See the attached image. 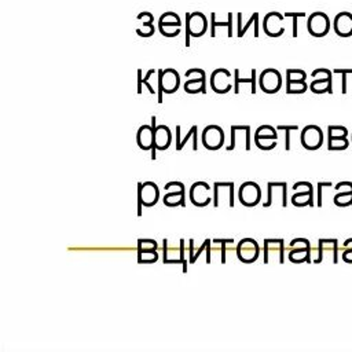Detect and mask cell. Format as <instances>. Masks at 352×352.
I'll list each match as a JSON object with an SVG mask.
<instances>
[{"label": "cell", "mask_w": 352, "mask_h": 352, "mask_svg": "<svg viewBox=\"0 0 352 352\" xmlns=\"http://www.w3.org/2000/svg\"><path fill=\"white\" fill-rule=\"evenodd\" d=\"M186 242L181 238L178 242H172L167 238L162 241V261L164 264H182L183 273H187V259H186Z\"/></svg>", "instance_id": "cell-1"}, {"label": "cell", "mask_w": 352, "mask_h": 352, "mask_svg": "<svg viewBox=\"0 0 352 352\" xmlns=\"http://www.w3.org/2000/svg\"><path fill=\"white\" fill-rule=\"evenodd\" d=\"M158 94L157 102L162 103V94H173L181 87V74L175 69H158Z\"/></svg>", "instance_id": "cell-2"}, {"label": "cell", "mask_w": 352, "mask_h": 352, "mask_svg": "<svg viewBox=\"0 0 352 352\" xmlns=\"http://www.w3.org/2000/svg\"><path fill=\"white\" fill-rule=\"evenodd\" d=\"M160 199V189L154 182L138 183V216H142V207H154Z\"/></svg>", "instance_id": "cell-3"}, {"label": "cell", "mask_w": 352, "mask_h": 352, "mask_svg": "<svg viewBox=\"0 0 352 352\" xmlns=\"http://www.w3.org/2000/svg\"><path fill=\"white\" fill-rule=\"evenodd\" d=\"M338 242L337 240H319L318 241V248L314 249L312 248V252H311V259H312V263L319 264L322 263L324 260H326V256H330L332 257V263L337 264L338 263Z\"/></svg>", "instance_id": "cell-4"}, {"label": "cell", "mask_w": 352, "mask_h": 352, "mask_svg": "<svg viewBox=\"0 0 352 352\" xmlns=\"http://www.w3.org/2000/svg\"><path fill=\"white\" fill-rule=\"evenodd\" d=\"M213 207L219 208L227 205L234 207V183L232 182H216L213 185Z\"/></svg>", "instance_id": "cell-5"}, {"label": "cell", "mask_w": 352, "mask_h": 352, "mask_svg": "<svg viewBox=\"0 0 352 352\" xmlns=\"http://www.w3.org/2000/svg\"><path fill=\"white\" fill-rule=\"evenodd\" d=\"M279 202L282 208L287 205V185L285 182H269L267 185V201L264 202V208H270Z\"/></svg>", "instance_id": "cell-6"}, {"label": "cell", "mask_w": 352, "mask_h": 352, "mask_svg": "<svg viewBox=\"0 0 352 352\" xmlns=\"http://www.w3.org/2000/svg\"><path fill=\"white\" fill-rule=\"evenodd\" d=\"M167 194L164 195L162 202L167 207H186V189L181 182H169L165 185Z\"/></svg>", "instance_id": "cell-7"}, {"label": "cell", "mask_w": 352, "mask_h": 352, "mask_svg": "<svg viewBox=\"0 0 352 352\" xmlns=\"http://www.w3.org/2000/svg\"><path fill=\"white\" fill-rule=\"evenodd\" d=\"M237 257L245 264H252L259 259L260 246L253 238H244L237 244Z\"/></svg>", "instance_id": "cell-8"}, {"label": "cell", "mask_w": 352, "mask_h": 352, "mask_svg": "<svg viewBox=\"0 0 352 352\" xmlns=\"http://www.w3.org/2000/svg\"><path fill=\"white\" fill-rule=\"evenodd\" d=\"M259 87L266 94H277L282 87V76L274 68L264 69L259 77Z\"/></svg>", "instance_id": "cell-9"}, {"label": "cell", "mask_w": 352, "mask_h": 352, "mask_svg": "<svg viewBox=\"0 0 352 352\" xmlns=\"http://www.w3.org/2000/svg\"><path fill=\"white\" fill-rule=\"evenodd\" d=\"M264 263H271V260L278 261L279 264L285 263V255H286V246L283 240H264Z\"/></svg>", "instance_id": "cell-10"}, {"label": "cell", "mask_w": 352, "mask_h": 352, "mask_svg": "<svg viewBox=\"0 0 352 352\" xmlns=\"http://www.w3.org/2000/svg\"><path fill=\"white\" fill-rule=\"evenodd\" d=\"M208 31V18L202 13H186V33L191 37L204 36Z\"/></svg>", "instance_id": "cell-11"}, {"label": "cell", "mask_w": 352, "mask_h": 352, "mask_svg": "<svg viewBox=\"0 0 352 352\" xmlns=\"http://www.w3.org/2000/svg\"><path fill=\"white\" fill-rule=\"evenodd\" d=\"M181 17L173 11L164 13L158 19V29L164 37H176L181 33Z\"/></svg>", "instance_id": "cell-12"}, {"label": "cell", "mask_w": 352, "mask_h": 352, "mask_svg": "<svg viewBox=\"0 0 352 352\" xmlns=\"http://www.w3.org/2000/svg\"><path fill=\"white\" fill-rule=\"evenodd\" d=\"M211 186L207 182H195L190 187V201L191 204L198 207V208H204L211 202H213V197L211 194Z\"/></svg>", "instance_id": "cell-13"}, {"label": "cell", "mask_w": 352, "mask_h": 352, "mask_svg": "<svg viewBox=\"0 0 352 352\" xmlns=\"http://www.w3.org/2000/svg\"><path fill=\"white\" fill-rule=\"evenodd\" d=\"M307 29L311 36L314 37H324L326 36L330 31V19L328 15L322 11H316L308 17L307 22Z\"/></svg>", "instance_id": "cell-14"}, {"label": "cell", "mask_w": 352, "mask_h": 352, "mask_svg": "<svg viewBox=\"0 0 352 352\" xmlns=\"http://www.w3.org/2000/svg\"><path fill=\"white\" fill-rule=\"evenodd\" d=\"M209 84L216 94H227L234 88V84L231 81V73L224 68L213 70L211 79H209Z\"/></svg>", "instance_id": "cell-15"}, {"label": "cell", "mask_w": 352, "mask_h": 352, "mask_svg": "<svg viewBox=\"0 0 352 352\" xmlns=\"http://www.w3.org/2000/svg\"><path fill=\"white\" fill-rule=\"evenodd\" d=\"M238 199L245 207H256L261 199V189L255 182L242 183L238 190Z\"/></svg>", "instance_id": "cell-16"}, {"label": "cell", "mask_w": 352, "mask_h": 352, "mask_svg": "<svg viewBox=\"0 0 352 352\" xmlns=\"http://www.w3.org/2000/svg\"><path fill=\"white\" fill-rule=\"evenodd\" d=\"M301 144L307 150H318L324 144V132L318 125H307L303 130Z\"/></svg>", "instance_id": "cell-17"}, {"label": "cell", "mask_w": 352, "mask_h": 352, "mask_svg": "<svg viewBox=\"0 0 352 352\" xmlns=\"http://www.w3.org/2000/svg\"><path fill=\"white\" fill-rule=\"evenodd\" d=\"M293 190L297 191L292 197V204L295 207H314V189L310 182H299L293 186Z\"/></svg>", "instance_id": "cell-18"}, {"label": "cell", "mask_w": 352, "mask_h": 352, "mask_svg": "<svg viewBox=\"0 0 352 352\" xmlns=\"http://www.w3.org/2000/svg\"><path fill=\"white\" fill-rule=\"evenodd\" d=\"M224 143V132L219 125H208L202 131V144L208 150H218Z\"/></svg>", "instance_id": "cell-19"}, {"label": "cell", "mask_w": 352, "mask_h": 352, "mask_svg": "<svg viewBox=\"0 0 352 352\" xmlns=\"http://www.w3.org/2000/svg\"><path fill=\"white\" fill-rule=\"evenodd\" d=\"M285 18V15H282L278 11H271L269 14L264 15L263 21V31L264 33L269 37H279L282 36L283 32H285V28H283L282 21Z\"/></svg>", "instance_id": "cell-20"}, {"label": "cell", "mask_w": 352, "mask_h": 352, "mask_svg": "<svg viewBox=\"0 0 352 352\" xmlns=\"http://www.w3.org/2000/svg\"><path fill=\"white\" fill-rule=\"evenodd\" d=\"M231 140H230V144L227 146L228 152L234 150L237 146V140L238 138L245 142V149L249 152L250 148H252V142H250V127L249 125H231Z\"/></svg>", "instance_id": "cell-21"}, {"label": "cell", "mask_w": 352, "mask_h": 352, "mask_svg": "<svg viewBox=\"0 0 352 352\" xmlns=\"http://www.w3.org/2000/svg\"><path fill=\"white\" fill-rule=\"evenodd\" d=\"M333 28L336 35L340 37L352 36V14L348 11H341L336 15L333 22Z\"/></svg>", "instance_id": "cell-22"}, {"label": "cell", "mask_w": 352, "mask_h": 352, "mask_svg": "<svg viewBox=\"0 0 352 352\" xmlns=\"http://www.w3.org/2000/svg\"><path fill=\"white\" fill-rule=\"evenodd\" d=\"M172 134L167 125L160 124L154 130V148L157 150H167L171 146Z\"/></svg>", "instance_id": "cell-23"}, {"label": "cell", "mask_w": 352, "mask_h": 352, "mask_svg": "<svg viewBox=\"0 0 352 352\" xmlns=\"http://www.w3.org/2000/svg\"><path fill=\"white\" fill-rule=\"evenodd\" d=\"M138 146L142 150H152L154 148V128L152 125H140L136 135Z\"/></svg>", "instance_id": "cell-24"}, {"label": "cell", "mask_w": 352, "mask_h": 352, "mask_svg": "<svg viewBox=\"0 0 352 352\" xmlns=\"http://www.w3.org/2000/svg\"><path fill=\"white\" fill-rule=\"evenodd\" d=\"M340 187H345V190L340 191L338 194L334 195V204L337 207H352V183L351 182H340L338 185H336V190H338Z\"/></svg>", "instance_id": "cell-25"}, {"label": "cell", "mask_w": 352, "mask_h": 352, "mask_svg": "<svg viewBox=\"0 0 352 352\" xmlns=\"http://www.w3.org/2000/svg\"><path fill=\"white\" fill-rule=\"evenodd\" d=\"M136 18H138V21H139V19H143V29H136L138 36L140 37L153 36L154 32H156L153 14H152V13H149V11H143V13H139Z\"/></svg>", "instance_id": "cell-26"}, {"label": "cell", "mask_w": 352, "mask_h": 352, "mask_svg": "<svg viewBox=\"0 0 352 352\" xmlns=\"http://www.w3.org/2000/svg\"><path fill=\"white\" fill-rule=\"evenodd\" d=\"M250 74H252L250 79H241V77H240V70H234V93L240 94L241 93L242 85L250 84V94L255 95L256 91H257V90H256V80H257V77H256V69H252Z\"/></svg>", "instance_id": "cell-27"}, {"label": "cell", "mask_w": 352, "mask_h": 352, "mask_svg": "<svg viewBox=\"0 0 352 352\" xmlns=\"http://www.w3.org/2000/svg\"><path fill=\"white\" fill-rule=\"evenodd\" d=\"M311 252H312V246L308 248H297V249H290L287 252V257L292 263H312L311 259Z\"/></svg>", "instance_id": "cell-28"}, {"label": "cell", "mask_w": 352, "mask_h": 352, "mask_svg": "<svg viewBox=\"0 0 352 352\" xmlns=\"http://www.w3.org/2000/svg\"><path fill=\"white\" fill-rule=\"evenodd\" d=\"M185 91L187 94H205L207 93V77H191L187 79V81L183 85Z\"/></svg>", "instance_id": "cell-29"}, {"label": "cell", "mask_w": 352, "mask_h": 352, "mask_svg": "<svg viewBox=\"0 0 352 352\" xmlns=\"http://www.w3.org/2000/svg\"><path fill=\"white\" fill-rule=\"evenodd\" d=\"M212 244V240H209V238H207L202 244L199 246L195 245L194 240H190L189 241V263L190 264H194L197 260H198V257L204 252H207V249H208V246Z\"/></svg>", "instance_id": "cell-30"}, {"label": "cell", "mask_w": 352, "mask_h": 352, "mask_svg": "<svg viewBox=\"0 0 352 352\" xmlns=\"http://www.w3.org/2000/svg\"><path fill=\"white\" fill-rule=\"evenodd\" d=\"M211 37H215L216 36V28H222V26H226L227 28V36L231 39L232 37V14L231 13H228L227 14V21H224V22H222V21H216V13H212L211 14Z\"/></svg>", "instance_id": "cell-31"}, {"label": "cell", "mask_w": 352, "mask_h": 352, "mask_svg": "<svg viewBox=\"0 0 352 352\" xmlns=\"http://www.w3.org/2000/svg\"><path fill=\"white\" fill-rule=\"evenodd\" d=\"M190 139H193V150L197 152L198 150V128H197V125L191 127L190 131L187 132V135H186L183 139L176 138V150H182V149L185 148V144Z\"/></svg>", "instance_id": "cell-32"}, {"label": "cell", "mask_w": 352, "mask_h": 352, "mask_svg": "<svg viewBox=\"0 0 352 352\" xmlns=\"http://www.w3.org/2000/svg\"><path fill=\"white\" fill-rule=\"evenodd\" d=\"M310 90L314 94H332L333 90H332V81L330 80H319L314 79V81L310 84Z\"/></svg>", "instance_id": "cell-33"}, {"label": "cell", "mask_w": 352, "mask_h": 352, "mask_svg": "<svg viewBox=\"0 0 352 352\" xmlns=\"http://www.w3.org/2000/svg\"><path fill=\"white\" fill-rule=\"evenodd\" d=\"M261 138H273V139H278V134L274 127L271 125H260L259 128L255 131L253 139H261Z\"/></svg>", "instance_id": "cell-34"}, {"label": "cell", "mask_w": 352, "mask_h": 352, "mask_svg": "<svg viewBox=\"0 0 352 352\" xmlns=\"http://www.w3.org/2000/svg\"><path fill=\"white\" fill-rule=\"evenodd\" d=\"M252 25L255 26V37H259V13H253V15L250 17L249 21H248V22H246L241 29H238V35H237V36L238 37L245 36L246 31H248Z\"/></svg>", "instance_id": "cell-35"}, {"label": "cell", "mask_w": 352, "mask_h": 352, "mask_svg": "<svg viewBox=\"0 0 352 352\" xmlns=\"http://www.w3.org/2000/svg\"><path fill=\"white\" fill-rule=\"evenodd\" d=\"M158 261L157 250H143L138 252V263L139 264H153Z\"/></svg>", "instance_id": "cell-36"}, {"label": "cell", "mask_w": 352, "mask_h": 352, "mask_svg": "<svg viewBox=\"0 0 352 352\" xmlns=\"http://www.w3.org/2000/svg\"><path fill=\"white\" fill-rule=\"evenodd\" d=\"M348 130L343 125H330L328 128V139L334 138H347Z\"/></svg>", "instance_id": "cell-37"}, {"label": "cell", "mask_w": 352, "mask_h": 352, "mask_svg": "<svg viewBox=\"0 0 352 352\" xmlns=\"http://www.w3.org/2000/svg\"><path fill=\"white\" fill-rule=\"evenodd\" d=\"M308 90L306 81H287L286 93L287 94H304Z\"/></svg>", "instance_id": "cell-38"}, {"label": "cell", "mask_w": 352, "mask_h": 352, "mask_svg": "<svg viewBox=\"0 0 352 352\" xmlns=\"http://www.w3.org/2000/svg\"><path fill=\"white\" fill-rule=\"evenodd\" d=\"M277 130L285 132V150L289 152L290 150V136H292V132L299 130V127L297 125H278Z\"/></svg>", "instance_id": "cell-39"}, {"label": "cell", "mask_w": 352, "mask_h": 352, "mask_svg": "<svg viewBox=\"0 0 352 352\" xmlns=\"http://www.w3.org/2000/svg\"><path fill=\"white\" fill-rule=\"evenodd\" d=\"M349 146L347 138H334L328 139V149L329 150H345Z\"/></svg>", "instance_id": "cell-40"}, {"label": "cell", "mask_w": 352, "mask_h": 352, "mask_svg": "<svg viewBox=\"0 0 352 352\" xmlns=\"http://www.w3.org/2000/svg\"><path fill=\"white\" fill-rule=\"evenodd\" d=\"M307 73L301 69H287L286 70V83L287 81H306Z\"/></svg>", "instance_id": "cell-41"}, {"label": "cell", "mask_w": 352, "mask_h": 352, "mask_svg": "<svg viewBox=\"0 0 352 352\" xmlns=\"http://www.w3.org/2000/svg\"><path fill=\"white\" fill-rule=\"evenodd\" d=\"M213 242H218L219 246H220V263L222 264H226L227 263V246L230 242H232L234 240H212Z\"/></svg>", "instance_id": "cell-42"}, {"label": "cell", "mask_w": 352, "mask_h": 352, "mask_svg": "<svg viewBox=\"0 0 352 352\" xmlns=\"http://www.w3.org/2000/svg\"><path fill=\"white\" fill-rule=\"evenodd\" d=\"M158 244L156 240H138V252H143V250H157Z\"/></svg>", "instance_id": "cell-43"}, {"label": "cell", "mask_w": 352, "mask_h": 352, "mask_svg": "<svg viewBox=\"0 0 352 352\" xmlns=\"http://www.w3.org/2000/svg\"><path fill=\"white\" fill-rule=\"evenodd\" d=\"M255 144L260 150H271L277 146V139L273 138H261V139H255Z\"/></svg>", "instance_id": "cell-44"}, {"label": "cell", "mask_w": 352, "mask_h": 352, "mask_svg": "<svg viewBox=\"0 0 352 352\" xmlns=\"http://www.w3.org/2000/svg\"><path fill=\"white\" fill-rule=\"evenodd\" d=\"M312 79H319V80H330L332 81V72L329 69H325V68H319V69H315L312 73Z\"/></svg>", "instance_id": "cell-45"}, {"label": "cell", "mask_w": 352, "mask_h": 352, "mask_svg": "<svg viewBox=\"0 0 352 352\" xmlns=\"http://www.w3.org/2000/svg\"><path fill=\"white\" fill-rule=\"evenodd\" d=\"M308 246H311V244L306 238H295L286 248V252H289L290 249H297V248H308Z\"/></svg>", "instance_id": "cell-46"}, {"label": "cell", "mask_w": 352, "mask_h": 352, "mask_svg": "<svg viewBox=\"0 0 352 352\" xmlns=\"http://www.w3.org/2000/svg\"><path fill=\"white\" fill-rule=\"evenodd\" d=\"M333 73L343 76V85H341L343 90H341V93L347 94V74H352V68H349V69H347V68H344V69H334Z\"/></svg>", "instance_id": "cell-47"}, {"label": "cell", "mask_w": 352, "mask_h": 352, "mask_svg": "<svg viewBox=\"0 0 352 352\" xmlns=\"http://www.w3.org/2000/svg\"><path fill=\"white\" fill-rule=\"evenodd\" d=\"M285 17H290L293 19V37H297V18H304L306 13H286Z\"/></svg>", "instance_id": "cell-48"}, {"label": "cell", "mask_w": 352, "mask_h": 352, "mask_svg": "<svg viewBox=\"0 0 352 352\" xmlns=\"http://www.w3.org/2000/svg\"><path fill=\"white\" fill-rule=\"evenodd\" d=\"M332 186H333L332 182H325V183L324 182H319V183H318V198H316L318 201H316V205H318L319 208L322 207V191H324V187H332Z\"/></svg>", "instance_id": "cell-49"}, {"label": "cell", "mask_w": 352, "mask_h": 352, "mask_svg": "<svg viewBox=\"0 0 352 352\" xmlns=\"http://www.w3.org/2000/svg\"><path fill=\"white\" fill-rule=\"evenodd\" d=\"M341 256H343V260L345 261V263L352 264V248H347V249H344L343 253H341Z\"/></svg>", "instance_id": "cell-50"}, {"label": "cell", "mask_w": 352, "mask_h": 352, "mask_svg": "<svg viewBox=\"0 0 352 352\" xmlns=\"http://www.w3.org/2000/svg\"><path fill=\"white\" fill-rule=\"evenodd\" d=\"M142 85H143V77H142V70H138V94H142Z\"/></svg>", "instance_id": "cell-51"}, {"label": "cell", "mask_w": 352, "mask_h": 352, "mask_svg": "<svg viewBox=\"0 0 352 352\" xmlns=\"http://www.w3.org/2000/svg\"><path fill=\"white\" fill-rule=\"evenodd\" d=\"M347 248H352V238H349V240H345V242H344L343 249H347Z\"/></svg>", "instance_id": "cell-52"}, {"label": "cell", "mask_w": 352, "mask_h": 352, "mask_svg": "<svg viewBox=\"0 0 352 352\" xmlns=\"http://www.w3.org/2000/svg\"><path fill=\"white\" fill-rule=\"evenodd\" d=\"M156 150H157V149H156V148L152 149V160H153V161H154V160H156Z\"/></svg>", "instance_id": "cell-53"}]
</instances>
